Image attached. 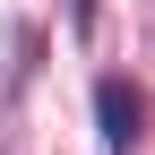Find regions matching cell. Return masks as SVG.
Segmentation results:
<instances>
[{
    "label": "cell",
    "instance_id": "1",
    "mask_svg": "<svg viewBox=\"0 0 155 155\" xmlns=\"http://www.w3.org/2000/svg\"><path fill=\"white\" fill-rule=\"evenodd\" d=\"M95 112H104V147H112V155L138 147V129H147V95H138V86L104 78V86H95Z\"/></svg>",
    "mask_w": 155,
    "mask_h": 155
}]
</instances>
